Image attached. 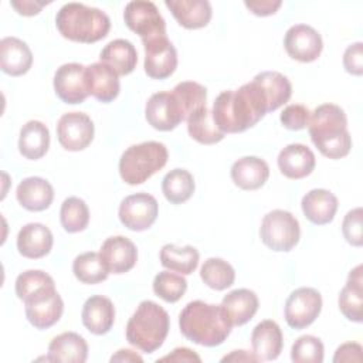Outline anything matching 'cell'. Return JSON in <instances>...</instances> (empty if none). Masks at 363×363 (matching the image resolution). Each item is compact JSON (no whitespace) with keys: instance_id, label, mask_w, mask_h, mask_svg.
Listing matches in <instances>:
<instances>
[{"instance_id":"1","label":"cell","mask_w":363,"mask_h":363,"mask_svg":"<svg viewBox=\"0 0 363 363\" xmlns=\"http://www.w3.org/2000/svg\"><path fill=\"white\" fill-rule=\"evenodd\" d=\"M267 112V101L259 86L251 81L235 91L221 92L214 104L211 116L223 133H240L257 125Z\"/></svg>"},{"instance_id":"2","label":"cell","mask_w":363,"mask_h":363,"mask_svg":"<svg viewBox=\"0 0 363 363\" xmlns=\"http://www.w3.org/2000/svg\"><path fill=\"white\" fill-rule=\"evenodd\" d=\"M179 328L183 336L190 342L214 347L228 337L233 325L221 305L191 301L179 315Z\"/></svg>"},{"instance_id":"3","label":"cell","mask_w":363,"mask_h":363,"mask_svg":"<svg viewBox=\"0 0 363 363\" xmlns=\"http://www.w3.org/2000/svg\"><path fill=\"white\" fill-rule=\"evenodd\" d=\"M308 130L312 143L329 159H342L352 149L345 111L335 104H322L311 113Z\"/></svg>"},{"instance_id":"4","label":"cell","mask_w":363,"mask_h":363,"mask_svg":"<svg viewBox=\"0 0 363 363\" xmlns=\"http://www.w3.org/2000/svg\"><path fill=\"white\" fill-rule=\"evenodd\" d=\"M55 26L64 38L75 43H96L111 30L108 14L82 3H65L55 16Z\"/></svg>"},{"instance_id":"5","label":"cell","mask_w":363,"mask_h":363,"mask_svg":"<svg viewBox=\"0 0 363 363\" xmlns=\"http://www.w3.org/2000/svg\"><path fill=\"white\" fill-rule=\"evenodd\" d=\"M169 313L153 301H142L126 325V340L143 353L156 352L167 337Z\"/></svg>"},{"instance_id":"6","label":"cell","mask_w":363,"mask_h":363,"mask_svg":"<svg viewBox=\"0 0 363 363\" xmlns=\"http://www.w3.org/2000/svg\"><path fill=\"white\" fill-rule=\"evenodd\" d=\"M169 159L167 147L162 142L147 140L129 146L119 159L121 179L130 186L142 184L162 170Z\"/></svg>"},{"instance_id":"7","label":"cell","mask_w":363,"mask_h":363,"mask_svg":"<svg viewBox=\"0 0 363 363\" xmlns=\"http://www.w3.org/2000/svg\"><path fill=\"white\" fill-rule=\"evenodd\" d=\"M259 237L269 250L277 252H288L299 242V221L286 210H272L267 213L261 221Z\"/></svg>"},{"instance_id":"8","label":"cell","mask_w":363,"mask_h":363,"mask_svg":"<svg viewBox=\"0 0 363 363\" xmlns=\"http://www.w3.org/2000/svg\"><path fill=\"white\" fill-rule=\"evenodd\" d=\"M123 20L128 28L136 33L142 41L166 35V21L153 1H129L123 11Z\"/></svg>"},{"instance_id":"9","label":"cell","mask_w":363,"mask_h":363,"mask_svg":"<svg viewBox=\"0 0 363 363\" xmlns=\"http://www.w3.org/2000/svg\"><path fill=\"white\" fill-rule=\"evenodd\" d=\"M322 311V295L311 286H301L291 292L285 302L284 315L289 328L305 329L312 325Z\"/></svg>"},{"instance_id":"10","label":"cell","mask_w":363,"mask_h":363,"mask_svg":"<svg viewBox=\"0 0 363 363\" xmlns=\"http://www.w3.org/2000/svg\"><path fill=\"white\" fill-rule=\"evenodd\" d=\"M159 214L157 200L145 191L125 197L118 210L121 223L132 231H145L153 225Z\"/></svg>"},{"instance_id":"11","label":"cell","mask_w":363,"mask_h":363,"mask_svg":"<svg viewBox=\"0 0 363 363\" xmlns=\"http://www.w3.org/2000/svg\"><path fill=\"white\" fill-rule=\"evenodd\" d=\"M94 122L84 112H67L57 122V138L65 150H84L94 140Z\"/></svg>"},{"instance_id":"12","label":"cell","mask_w":363,"mask_h":363,"mask_svg":"<svg viewBox=\"0 0 363 363\" xmlns=\"http://www.w3.org/2000/svg\"><path fill=\"white\" fill-rule=\"evenodd\" d=\"M145 118L156 130L169 132L184 121V112L173 92L160 91L147 99L145 106Z\"/></svg>"},{"instance_id":"13","label":"cell","mask_w":363,"mask_h":363,"mask_svg":"<svg viewBox=\"0 0 363 363\" xmlns=\"http://www.w3.org/2000/svg\"><path fill=\"white\" fill-rule=\"evenodd\" d=\"M145 48V72L153 79H166L177 68V51L167 35L142 41Z\"/></svg>"},{"instance_id":"14","label":"cell","mask_w":363,"mask_h":363,"mask_svg":"<svg viewBox=\"0 0 363 363\" xmlns=\"http://www.w3.org/2000/svg\"><path fill=\"white\" fill-rule=\"evenodd\" d=\"M284 47L291 58L299 62H312L319 58L323 41L312 26L294 24L285 33Z\"/></svg>"},{"instance_id":"15","label":"cell","mask_w":363,"mask_h":363,"mask_svg":"<svg viewBox=\"0 0 363 363\" xmlns=\"http://www.w3.org/2000/svg\"><path fill=\"white\" fill-rule=\"evenodd\" d=\"M54 91L57 96L69 105L81 104L88 98L85 67L78 62L62 64L54 74Z\"/></svg>"},{"instance_id":"16","label":"cell","mask_w":363,"mask_h":363,"mask_svg":"<svg viewBox=\"0 0 363 363\" xmlns=\"http://www.w3.org/2000/svg\"><path fill=\"white\" fill-rule=\"evenodd\" d=\"M101 258L109 274H125L130 271L138 261V248L128 237L113 235L101 245Z\"/></svg>"},{"instance_id":"17","label":"cell","mask_w":363,"mask_h":363,"mask_svg":"<svg viewBox=\"0 0 363 363\" xmlns=\"http://www.w3.org/2000/svg\"><path fill=\"white\" fill-rule=\"evenodd\" d=\"M88 94L102 104L112 102L121 91L119 75L104 62H94L85 67Z\"/></svg>"},{"instance_id":"18","label":"cell","mask_w":363,"mask_h":363,"mask_svg":"<svg viewBox=\"0 0 363 363\" xmlns=\"http://www.w3.org/2000/svg\"><path fill=\"white\" fill-rule=\"evenodd\" d=\"M279 172L292 180L303 179L309 176L315 166L316 159L311 147L302 143H291L286 145L278 155L277 159Z\"/></svg>"},{"instance_id":"19","label":"cell","mask_w":363,"mask_h":363,"mask_svg":"<svg viewBox=\"0 0 363 363\" xmlns=\"http://www.w3.org/2000/svg\"><path fill=\"white\" fill-rule=\"evenodd\" d=\"M54 244L51 230L41 223H28L17 234L18 252L30 259H38L50 254Z\"/></svg>"},{"instance_id":"20","label":"cell","mask_w":363,"mask_h":363,"mask_svg":"<svg viewBox=\"0 0 363 363\" xmlns=\"http://www.w3.org/2000/svg\"><path fill=\"white\" fill-rule=\"evenodd\" d=\"M81 319L84 326L94 335L108 333L115 322V306L104 295L89 296L82 306Z\"/></svg>"},{"instance_id":"21","label":"cell","mask_w":363,"mask_h":363,"mask_svg":"<svg viewBox=\"0 0 363 363\" xmlns=\"http://www.w3.org/2000/svg\"><path fill=\"white\" fill-rule=\"evenodd\" d=\"M16 295L26 303L43 301L57 292L51 275L41 269H27L16 278Z\"/></svg>"},{"instance_id":"22","label":"cell","mask_w":363,"mask_h":363,"mask_svg":"<svg viewBox=\"0 0 363 363\" xmlns=\"http://www.w3.org/2000/svg\"><path fill=\"white\" fill-rule=\"evenodd\" d=\"M33 52L27 43L17 37H4L0 41V67L11 77H20L30 71Z\"/></svg>"},{"instance_id":"23","label":"cell","mask_w":363,"mask_h":363,"mask_svg":"<svg viewBox=\"0 0 363 363\" xmlns=\"http://www.w3.org/2000/svg\"><path fill=\"white\" fill-rule=\"evenodd\" d=\"M17 201L28 211H44L54 200L51 183L43 177L31 176L23 179L16 190Z\"/></svg>"},{"instance_id":"24","label":"cell","mask_w":363,"mask_h":363,"mask_svg":"<svg viewBox=\"0 0 363 363\" xmlns=\"http://www.w3.org/2000/svg\"><path fill=\"white\" fill-rule=\"evenodd\" d=\"M230 174L237 187L242 190H257L267 183L269 166L261 157L244 156L233 163Z\"/></svg>"},{"instance_id":"25","label":"cell","mask_w":363,"mask_h":363,"mask_svg":"<svg viewBox=\"0 0 363 363\" xmlns=\"http://www.w3.org/2000/svg\"><path fill=\"white\" fill-rule=\"evenodd\" d=\"M252 353L258 360H275L284 346V337L281 328L275 320L265 319L261 320L251 333Z\"/></svg>"},{"instance_id":"26","label":"cell","mask_w":363,"mask_h":363,"mask_svg":"<svg viewBox=\"0 0 363 363\" xmlns=\"http://www.w3.org/2000/svg\"><path fill=\"white\" fill-rule=\"evenodd\" d=\"M164 6L177 23L189 30L206 27L213 16L211 4L207 0H166Z\"/></svg>"},{"instance_id":"27","label":"cell","mask_w":363,"mask_h":363,"mask_svg":"<svg viewBox=\"0 0 363 363\" xmlns=\"http://www.w3.org/2000/svg\"><path fill=\"white\" fill-rule=\"evenodd\" d=\"M337 206V197L326 189H313L308 191L301 201L305 217L316 225L329 224L335 218Z\"/></svg>"},{"instance_id":"28","label":"cell","mask_w":363,"mask_h":363,"mask_svg":"<svg viewBox=\"0 0 363 363\" xmlns=\"http://www.w3.org/2000/svg\"><path fill=\"white\" fill-rule=\"evenodd\" d=\"M362 265L354 267L347 277L346 285L342 288L337 305L347 320L360 323L363 320V275Z\"/></svg>"},{"instance_id":"29","label":"cell","mask_w":363,"mask_h":363,"mask_svg":"<svg viewBox=\"0 0 363 363\" xmlns=\"http://www.w3.org/2000/svg\"><path fill=\"white\" fill-rule=\"evenodd\" d=\"M221 306L233 326H242L254 318L258 311L259 301L254 291L238 288L223 298Z\"/></svg>"},{"instance_id":"30","label":"cell","mask_w":363,"mask_h":363,"mask_svg":"<svg viewBox=\"0 0 363 363\" xmlns=\"http://www.w3.org/2000/svg\"><path fill=\"white\" fill-rule=\"evenodd\" d=\"M50 362L84 363L88 359V343L75 332L57 335L48 345Z\"/></svg>"},{"instance_id":"31","label":"cell","mask_w":363,"mask_h":363,"mask_svg":"<svg viewBox=\"0 0 363 363\" xmlns=\"http://www.w3.org/2000/svg\"><path fill=\"white\" fill-rule=\"evenodd\" d=\"M264 94L267 112H274L286 104L292 95L291 81L278 71H262L252 79Z\"/></svg>"},{"instance_id":"32","label":"cell","mask_w":363,"mask_h":363,"mask_svg":"<svg viewBox=\"0 0 363 363\" xmlns=\"http://www.w3.org/2000/svg\"><path fill=\"white\" fill-rule=\"evenodd\" d=\"M99 58L101 62L109 65L118 75H128L136 68L138 51L130 41L116 38L102 48Z\"/></svg>"},{"instance_id":"33","label":"cell","mask_w":363,"mask_h":363,"mask_svg":"<svg viewBox=\"0 0 363 363\" xmlns=\"http://www.w3.org/2000/svg\"><path fill=\"white\" fill-rule=\"evenodd\" d=\"M50 147V130L40 121H28L20 129L18 150L30 160L41 159Z\"/></svg>"},{"instance_id":"34","label":"cell","mask_w":363,"mask_h":363,"mask_svg":"<svg viewBox=\"0 0 363 363\" xmlns=\"http://www.w3.org/2000/svg\"><path fill=\"white\" fill-rule=\"evenodd\" d=\"M26 318L35 329H48L54 326L64 312V302L58 292L52 294L51 296L33 302L26 303Z\"/></svg>"},{"instance_id":"35","label":"cell","mask_w":363,"mask_h":363,"mask_svg":"<svg viewBox=\"0 0 363 363\" xmlns=\"http://www.w3.org/2000/svg\"><path fill=\"white\" fill-rule=\"evenodd\" d=\"M160 264L169 271L180 275H190L196 271L200 259L199 251L193 245L179 247L176 244H164L160 250Z\"/></svg>"},{"instance_id":"36","label":"cell","mask_w":363,"mask_h":363,"mask_svg":"<svg viewBox=\"0 0 363 363\" xmlns=\"http://www.w3.org/2000/svg\"><path fill=\"white\" fill-rule=\"evenodd\" d=\"M187 132L191 139L201 145H214L224 139V135L213 121L211 112L203 106L193 112L187 119Z\"/></svg>"},{"instance_id":"37","label":"cell","mask_w":363,"mask_h":363,"mask_svg":"<svg viewBox=\"0 0 363 363\" xmlns=\"http://www.w3.org/2000/svg\"><path fill=\"white\" fill-rule=\"evenodd\" d=\"M196 184L193 174L186 169H173L164 174L162 180V191L172 204L187 201L194 193Z\"/></svg>"},{"instance_id":"38","label":"cell","mask_w":363,"mask_h":363,"mask_svg":"<svg viewBox=\"0 0 363 363\" xmlns=\"http://www.w3.org/2000/svg\"><path fill=\"white\" fill-rule=\"evenodd\" d=\"M72 272L79 282L88 285L99 284L105 281L109 275V271L106 269L101 254L94 251H86L77 255L72 262Z\"/></svg>"},{"instance_id":"39","label":"cell","mask_w":363,"mask_h":363,"mask_svg":"<svg viewBox=\"0 0 363 363\" xmlns=\"http://www.w3.org/2000/svg\"><path fill=\"white\" fill-rule=\"evenodd\" d=\"M201 281L214 291H224L235 281V271L230 262L223 258L211 257L200 268Z\"/></svg>"},{"instance_id":"40","label":"cell","mask_w":363,"mask_h":363,"mask_svg":"<svg viewBox=\"0 0 363 363\" xmlns=\"http://www.w3.org/2000/svg\"><path fill=\"white\" fill-rule=\"evenodd\" d=\"M60 221L67 233L84 231L89 224V208L86 203L75 196L65 199L60 208Z\"/></svg>"},{"instance_id":"41","label":"cell","mask_w":363,"mask_h":363,"mask_svg":"<svg viewBox=\"0 0 363 363\" xmlns=\"http://www.w3.org/2000/svg\"><path fill=\"white\" fill-rule=\"evenodd\" d=\"M182 108H183V112H184V121L193 113L196 112L197 109L203 108V106H207L206 105V101H207V89L206 86H203L199 82H194V81H183V82H179L173 91H172Z\"/></svg>"},{"instance_id":"42","label":"cell","mask_w":363,"mask_h":363,"mask_svg":"<svg viewBox=\"0 0 363 363\" xmlns=\"http://www.w3.org/2000/svg\"><path fill=\"white\" fill-rule=\"evenodd\" d=\"M187 281L173 271H162L153 278V292L169 303H174L186 294Z\"/></svg>"},{"instance_id":"43","label":"cell","mask_w":363,"mask_h":363,"mask_svg":"<svg viewBox=\"0 0 363 363\" xmlns=\"http://www.w3.org/2000/svg\"><path fill=\"white\" fill-rule=\"evenodd\" d=\"M323 356V343L313 335L299 336L291 347V360L295 363H322Z\"/></svg>"},{"instance_id":"44","label":"cell","mask_w":363,"mask_h":363,"mask_svg":"<svg viewBox=\"0 0 363 363\" xmlns=\"http://www.w3.org/2000/svg\"><path fill=\"white\" fill-rule=\"evenodd\" d=\"M311 112L305 105L301 104H291L284 108L279 115V121L284 128L289 130H301L305 129L309 123Z\"/></svg>"},{"instance_id":"45","label":"cell","mask_w":363,"mask_h":363,"mask_svg":"<svg viewBox=\"0 0 363 363\" xmlns=\"http://www.w3.org/2000/svg\"><path fill=\"white\" fill-rule=\"evenodd\" d=\"M362 207H356L346 213L342 223V233L346 241L353 247H362L363 233H362Z\"/></svg>"},{"instance_id":"46","label":"cell","mask_w":363,"mask_h":363,"mask_svg":"<svg viewBox=\"0 0 363 363\" xmlns=\"http://www.w3.org/2000/svg\"><path fill=\"white\" fill-rule=\"evenodd\" d=\"M343 67L352 75L360 77L363 74V43H353L345 50Z\"/></svg>"},{"instance_id":"47","label":"cell","mask_w":363,"mask_h":363,"mask_svg":"<svg viewBox=\"0 0 363 363\" xmlns=\"http://www.w3.org/2000/svg\"><path fill=\"white\" fill-rule=\"evenodd\" d=\"M362 345L357 342H346L340 345L333 356V363H343V362H362Z\"/></svg>"},{"instance_id":"48","label":"cell","mask_w":363,"mask_h":363,"mask_svg":"<svg viewBox=\"0 0 363 363\" xmlns=\"http://www.w3.org/2000/svg\"><path fill=\"white\" fill-rule=\"evenodd\" d=\"M244 6L255 16L265 17L275 14L278 9L282 6L281 0H250L244 1Z\"/></svg>"},{"instance_id":"49","label":"cell","mask_w":363,"mask_h":363,"mask_svg":"<svg viewBox=\"0 0 363 363\" xmlns=\"http://www.w3.org/2000/svg\"><path fill=\"white\" fill-rule=\"evenodd\" d=\"M157 362H201V357L189 347H176L170 354H166Z\"/></svg>"},{"instance_id":"50","label":"cell","mask_w":363,"mask_h":363,"mask_svg":"<svg viewBox=\"0 0 363 363\" xmlns=\"http://www.w3.org/2000/svg\"><path fill=\"white\" fill-rule=\"evenodd\" d=\"M10 4L21 16H35L41 11V9L47 3L33 1V0H13V1H10Z\"/></svg>"},{"instance_id":"51","label":"cell","mask_w":363,"mask_h":363,"mask_svg":"<svg viewBox=\"0 0 363 363\" xmlns=\"http://www.w3.org/2000/svg\"><path fill=\"white\" fill-rule=\"evenodd\" d=\"M221 362H259L254 353L247 350H233L230 354H225Z\"/></svg>"},{"instance_id":"52","label":"cell","mask_w":363,"mask_h":363,"mask_svg":"<svg viewBox=\"0 0 363 363\" xmlns=\"http://www.w3.org/2000/svg\"><path fill=\"white\" fill-rule=\"evenodd\" d=\"M111 362H126V363L128 362H139V363H142L143 359H142V356H139L138 353H135L130 349H121L111 357Z\"/></svg>"}]
</instances>
